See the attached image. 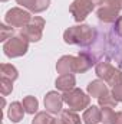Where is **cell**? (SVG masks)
Segmentation results:
<instances>
[{
	"mask_svg": "<svg viewBox=\"0 0 122 124\" xmlns=\"http://www.w3.org/2000/svg\"><path fill=\"white\" fill-rule=\"evenodd\" d=\"M25 113H26V111H25V108H23V104L14 101V102H12V104L9 105L7 116H9V118H10L13 123H19V121L23 120Z\"/></svg>",
	"mask_w": 122,
	"mask_h": 124,
	"instance_id": "16",
	"label": "cell"
},
{
	"mask_svg": "<svg viewBox=\"0 0 122 124\" xmlns=\"http://www.w3.org/2000/svg\"><path fill=\"white\" fill-rule=\"evenodd\" d=\"M95 72H96L98 78H101L102 81H105L112 88L122 82V71L116 69L115 66H112L109 62H106V61L99 62L96 65V68H95Z\"/></svg>",
	"mask_w": 122,
	"mask_h": 124,
	"instance_id": "2",
	"label": "cell"
},
{
	"mask_svg": "<svg viewBox=\"0 0 122 124\" xmlns=\"http://www.w3.org/2000/svg\"><path fill=\"white\" fill-rule=\"evenodd\" d=\"M82 120L85 124H98L102 120V108H99L96 105L88 107V110H85V113H83Z\"/></svg>",
	"mask_w": 122,
	"mask_h": 124,
	"instance_id": "15",
	"label": "cell"
},
{
	"mask_svg": "<svg viewBox=\"0 0 122 124\" xmlns=\"http://www.w3.org/2000/svg\"><path fill=\"white\" fill-rule=\"evenodd\" d=\"M1 1H7V0H1Z\"/></svg>",
	"mask_w": 122,
	"mask_h": 124,
	"instance_id": "30",
	"label": "cell"
},
{
	"mask_svg": "<svg viewBox=\"0 0 122 124\" xmlns=\"http://www.w3.org/2000/svg\"><path fill=\"white\" fill-rule=\"evenodd\" d=\"M52 124H66L62 118H53V121H52Z\"/></svg>",
	"mask_w": 122,
	"mask_h": 124,
	"instance_id": "28",
	"label": "cell"
},
{
	"mask_svg": "<svg viewBox=\"0 0 122 124\" xmlns=\"http://www.w3.org/2000/svg\"><path fill=\"white\" fill-rule=\"evenodd\" d=\"M119 10L115 0H102L96 10V16L103 23H115L119 17Z\"/></svg>",
	"mask_w": 122,
	"mask_h": 124,
	"instance_id": "6",
	"label": "cell"
},
{
	"mask_svg": "<svg viewBox=\"0 0 122 124\" xmlns=\"http://www.w3.org/2000/svg\"><path fill=\"white\" fill-rule=\"evenodd\" d=\"M75 84H76V79H75V75L73 74H63V75H59L55 85L59 91H70L75 88Z\"/></svg>",
	"mask_w": 122,
	"mask_h": 124,
	"instance_id": "13",
	"label": "cell"
},
{
	"mask_svg": "<svg viewBox=\"0 0 122 124\" xmlns=\"http://www.w3.org/2000/svg\"><path fill=\"white\" fill-rule=\"evenodd\" d=\"M13 32H14V28L6 26V25H0V40L6 42V40H9L10 38H13V36H12Z\"/></svg>",
	"mask_w": 122,
	"mask_h": 124,
	"instance_id": "24",
	"label": "cell"
},
{
	"mask_svg": "<svg viewBox=\"0 0 122 124\" xmlns=\"http://www.w3.org/2000/svg\"><path fill=\"white\" fill-rule=\"evenodd\" d=\"M32 16L27 10H23L20 7H13L10 10H7L6 16H4V22L12 26V28H25L26 25H29L32 20Z\"/></svg>",
	"mask_w": 122,
	"mask_h": 124,
	"instance_id": "8",
	"label": "cell"
},
{
	"mask_svg": "<svg viewBox=\"0 0 122 124\" xmlns=\"http://www.w3.org/2000/svg\"><path fill=\"white\" fill-rule=\"evenodd\" d=\"M115 3H116V6L122 10V0H115Z\"/></svg>",
	"mask_w": 122,
	"mask_h": 124,
	"instance_id": "29",
	"label": "cell"
},
{
	"mask_svg": "<svg viewBox=\"0 0 122 124\" xmlns=\"http://www.w3.org/2000/svg\"><path fill=\"white\" fill-rule=\"evenodd\" d=\"M0 72H1V77H4V78H7V79H12V81H16L17 77H19L17 69H16L12 63H1Z\"/></svg>",
	"mask_w": 122,
	"mask_h": 124,
	"instance_id": "18",
	"label": "cell"
},
{
	"mask_svg": "<svg viewBox=\"0 0 122 124\" xmlns=\"http://www.w3.org/2000/svg\"><path fill=\"white\" fill-rule=\"evenodd\" d=\"M96 39V31L89 25H76L68 28L63 33V40L69 45L91 46Z\"/></svg>",
	"mask_w": 122,
	"mask_h": 124,
	"instance_id": "1",
	"label": "cell"
},
{
	"mask_svg": "<svg viewBox=\"0 0 122 124\" xmlns=\"http://www.w3.org/2000/svg\"><path fill=\"white\" fill-rule=\"evenodd\" d=\"M63 102H65L63 101V95H61L58 91H49L45 95V108L50 114L61 113Z\"/></svg>",
	"mask_w": 122,
	"mask_h": 124,
	"instance_id": "9",
	"label": "cell"
},
{
	"mask_svg": "<svg viewBox=\"0 0 122 124\" xmlns=\"http://www.w3.org/2000/svg\"><path fill=\"white\" fill-rule=\"evenodd\" d=\"M27 49H29V40L26 38H23L22 35H17V36L10 38L9 40L4 42V46H3L4 55L9 56V58L23 56L27 52Z\"/></svg>",
	"mask_w": 122,
	"mask_h": 124,
	"instance_id": "4",
	"label": "cell"
},
{
	"mask_svg": "<svg viewBox=\"0 0 122 124\" xmlns=\"http://www.w3.org/2000/svg\"><path fill=\"white\" fill-rule=\"evenodd\" d=\"M22 104H23V108H25V111L27 114H34L37 111V108H39V101L34 97H32V95L25 97Z\"/></svg>",
	"mask_w": 122,
	"mask_h": 124,
	"instance_id": "19",
	"label": "cell"
},
{
	"mask_svg": "<svg viewBox=\"0 0 122 124\" xmlns=\"http://www.w3.org/2000/svg\"><path fill=\"white\" fill-rule=\"evenodd\" d=\"M102 0H73V3L69 7L70 15L73 16V19L81 23L83 22L88 15L96 7V4H101Z\"/></svg>",
	"mask_w": 122,
	"mask_h": 124,
	"instance_id": "5",
	"label": "cell"
},
{
	"mask_svg": "<svg viewBox=\"0 0 122 124\" xmlns=\"http://www.w3.org/2000/svg\"><path fill=\"white\" fill-rule=\"evenodd\" d=\"M49 114H50V113H47V111H40V113H37V114L34 116L32 124H52L53 118H52Z\"/></svg>",
	"mask_w": 122,
	"mask_h": 124,
	"instance_id": "22",
	"label": "cell"
},
{
	"mask_svg": "<svg viewBox=\"0 0 122 124\" xmlns=\"http://www.w3.org/2000/svg\"><path fill=\"white\" fill-rule=\"evenodd\" d=\"M108 93H109L108 85L102 79H95V81H91L88 84V94L91 97L99 98V97H102V95H105V94H108Z\"/></svg>",
	"mask_w": 122,
	"mask_h": 124,
	"instance_id": "14",
	"label": "cell"
},
{
	"mask_svg": "<svg viewBox=\"0 0 122 124\" xmlns=\"http://www.w3.org/2000/svg\"><path fill=\"white\" fill-rule=\"evenodd\" d=\"M16 1L33 13H40L46 10L50 4V0H16Z\"/></svg>",
	"mask_w": 122,
	"mask_h": 124,
	"instance_id": "11",
	"label": "cell"
},
{
	"mask_svg": "<svg viewBox=\"0 0 122 124\" xmlns=\"http://www.w3.org/2000/svg\"><path fill=\"white\" fill-rule=\"evenodd\" d=\"M63 101L68 104V107L73 111H82L89 107L91 104V95H86L82 90L73 88L70 91L63 93Z\"/></svg>",
	"mask_w": 122,
	"mask_h": 124,
	"instance_id": "3",
	"label": "cell"
},
{
	"mask_svg": "<svg viewBox=\"0 0 122 124\" xmlns=\"http://www.w3.org/2000/svg\"><path fill=\"white\" fill-rule=\"evenodd\" d=\"M93 63H95V58L92 56L91 54H88V52H81V54L76 56V72H79V74L86 72L88 69L92 68Z\"/></svg>",
	"mask_w": 122,
	"mask_h": 124,
	"instance_id": "12",
	"label": "cell"
},
{
	"mask_svg": "<svg viewBox=\"0 0 122 124\" xmlns=\"http://www.w3.org/2000/svg\"><path fill=\"white\" fill-rule=\"evenodd\" d=\"M98 104H99L101 108H105V107H108V108H115L116 104H118V101L114 98L112 93H108V94H105V95H102V97L98 98Z\"/></svg>",
	"mask_w": 122,
	"mask_h": 124,
	"instance_id": "20",
	"label": "cell"
},
{
	"mask_svg": "<svg viewBox=\"0 0 122 124\" xmlns=\"http://www.w3.org/2000/svg\"><path fill=\"white\" fill-rule=\"evenodd\" d=\"M61 118L65 121L66 124H82L81 117L76 114V111L73 110H62L61 111Z\"/></svg>",
	"mask_w": 122,
	"mask_h": 124,
	"instance_id": "17",
	"label": "cell"
},
{
	"mask_svg": "<svg viewBox=\"0 0 122 124\" xmlns=\"http://www.w3.org/2000/svg\"><path fill=\"white\" fill-rule=\"evenodd\" d=\"M115 31L119 36H122V16H119L118 20L115 22Z\"/></svg>",
	"mask_w": 122,
	"mask_h": 124,
	"instance_id": "26",
	"label": "cell"
},
{
	"mask_svg": "<svg viewBox=\"0 0 122 124\" xmlns=\"http://www.w3.org/2000/svg\"><path fill=\"white\" fill-rule=\"evenodd\" d=\"M112 95L118 102H122V82L112 88Z\"/></svg>",
	"mask_w": 122,
	"mask_h": 124,
	"instance_id": "25",
	"label": "cell"
},
{
	"mask_svg": "<svg viewBox=\"0 0 122 124\" xmlns=\"http://www.w3.org/2000/svg\"><path fill=\"white\" fill-rule=\"evenodd\" d=\"M115 124H122V111L116 113V121H115Z\"/></svg>",
	"mask_w": 122,
	"mask_h": 124,
	"instance_id": "27",
	"label": "cell"
},
{
	"mask_svg": "<svg viewBox=\"0 0 122 124\" xmlns=\"http://www.w3.org/2000/svg\"><path fill=\"white\" fill-rule=\"evenodd\" d=\"M43 28H45V19L40 16H33L29 25L20 29V35L26 38L29 42H39L43 35Z\"/></svg>",
	"mask_w": 122,
	"mask_h": 124,
	"instance_id": "7",
	"label": "cell"
},
{
	"mask_svg": "<svg viewBox=\"0 0 122 124\" xmlns=\"http://www.w3.org/2000/svg\"><path fill=\"white\" fill-rule=\"evenodd\" d=\"M56 71L58 74H73L76 72V56L72 55H65L56 63Z\"/></svg>",
	"mask_w": 122,
	"mask_h": 124,
	"instance_id": "10",
	"label": "cell"
},
{
	"mask_svg": "<svg viewBox=\"0 0 122 124\" xmlns=\"http://www.w3.org/2000/svg\"><path fill=\"white\" fill-rule=\"evenodd\" d=\"M0 91H1L3 95H9L13 91V81L1 77V79H0Z\"/></svg>",
	"mask_w": 122,
	"mask_h": 124,
	"instance_id": "23",
	"label": "cell"
},
{
	"mask_svg": "<svg viewBox=\"0 0 122 124\" xmlns=\"http://www.w3.org/2000/svg\"><path fill=\"white\" fill-rule=\"evenodd\" d=\"M103 124H115L116 121V113L112 110V108H102V120H101Z\"/></svg>",
	"mask_w": 122,
	"mask_h": 124,
	"instance_id": "21",
	"label": "cell"
}]
</instances>
